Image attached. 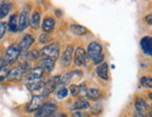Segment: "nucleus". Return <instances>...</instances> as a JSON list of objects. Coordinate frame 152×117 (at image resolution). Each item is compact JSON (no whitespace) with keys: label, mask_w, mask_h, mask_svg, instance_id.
<instances>
[{"label":"nucleus","mask_w":152,"mask_h":117,"mask_svg":"<svg viewBox=\"0 0 152 117\" xmlns=\"http://www.w3.org/2000/svg\"><path fill=\"white\" fill-rule=\"evenodd\" d=\"M88 57L95 64H101L104 61L103 48L97 42H91L88 46Z\"/></svg>","instance_id":"nucleus-1"},{"label":"nucleus","mask_w":152,"mask_h":117,"mask_svg":"<svg viewBox=\"0 0 152 117\" xmlns=\"http://www.w3.org/2000/svg\"><path fill=\"white\" fill-rule=\"evenodd\" d=\"M30 70V65L27 62H23L21 64L17 65L16 67H13L10 70L8 78L7 80L10 82H17L20 81L23 77V74Z\"/></svg>","instance_id":"nucleus-2"},{"label":"nucleus","mask_w":152,"mask_h":117,"mask_svg":"<svg viewBox=\"0 0 152 117\" xmlns=\"http://www.w3.org/2000/svg\"><path fill=\"white\" fill-rule=\"evenodd\" d=\"M39 53L42 58H50V60L56 61L60 55V45L56 42L50 43L42 48Z\"/></svg>","instance_id":"nucleus-3"},{"label":"nucleus","mask_w":152,"mask_h":117,"mask_svg":"<svg viewBox=\"0 0 152 117\" xmlns=\"http://www.w3.org/2000/svg\"><path fill=\"white\" fill-rule=\"evenodd\" d=\"M22 50L19 48V46L16 44H13L7 48L5 52V56H4V60L7 63V65H11L13 63H15L18 61V60L21 57Z\"/></svg>","instance_id":"nucleus-4"},{"label":"nucleus","mask_w":152,"mask_h":117,"mask_svg":"<svg viewBox=\"0 0 152 117\" xmlns=\"http://www.w3.org/2000/svg\"><path fill=\"white\" fill-rule=\"evenodd\" d=\"M61 80V76L60 75H53L51 76L50 79L45 83V86L42 91V95L44 97H47L50 95L51 93H53L57 87H59V84H60Z\"/></svg>","instance_id":"nucleus-5"},{"label":"nucleus","mask_w":152,"mask_h":117,"mask_svg":"<svg viewBox=\"0 0 152 117\" xmlns=\"http://www.w3.org/2000/svg\"><path fill=\"white\" fill-rule=\"evenodd\" d=\"M57 110V107L53 103H44L43 105L39 108L37 113L36 117H49L53 114Z\"/></svg>","instance_id":"nucleus-6"},{"label":"nucleus","mask_w":152,"mask_h":117,"mask_svg":"<svg viewBox=\"0 0 152 117\" xmlns=\"http://www.w3.org/2000/svg\"><path fill=\"white\" fill-rule=\"evenodd\" d=\"M44 100H45V97L43 95L33 96L30 102L28 103L27 107H26L27 112L33 113V112H35V110H37L44 104Z\"/></svg>","instance_id":"nucleus-7"},{"label":"nucleus","mask_w":152,"mask_h":117,"mask_svg":"<svg viewBox=\"0 0 152 117\" xmlns=\"http://www.w3.org/2000/svg\"><path fill=\"white\" fill-rule=\"evenodd\" d=\"M45 72L41 67H35L33 69H30L27 73L25 74V80L27 82H33V81H37V80H41V78L43 76Z\"/></svg>","instance_id":"nucleus-8"},{"label":"nucleus","mask_w":152,"mask_h":117,"mask_svg":"<svg viewBox=\"0 0 152 117\" xmlns=\"http://www.w3.org/2000/svg\"><path fill=\"white\" fill-rule=\"evenodd\" d=\"M74 62L77 66H82L88 62V55L83 48L78 47L76 49L74 55Z\"/></svg>","instance_id":"nucleus-9"},{"label":"nucleus","mask_w":152,"mask_h":117,"mask_svg":"<svg viewBox=\"0 0 152 117\" xmlns=\"http://www.w3.org/2000/svg\"><path fill=\"white\" fill-rule=\"evenodd\" d=\"M74 54V47L72 45L68 46L64 51V53L61 57V65L63 67H68L72 62Z\"/></svg>","instance_id":"nucleus-10"},{"label":"nucleus","mask_w":152,"mask_h":117,"mask_svg":"<svg viewBox=\"0 0 152 117\" xmlns=\"http://www.w3.org/2000/svg\"><path fill=\"white\" fill-rule=\"evenodd\" d=\"M35 43V38L33 35H29V34H25L23 35V36L22 37L21 39V41H20V43L18 44L19 46V48H21L22 52H25V51H27L30 47Z\"/></svg>","instance_id":"nucleus-11"},{"label":"nucleus","mask_w":152,"mask_h":117,"mask_svg":"<svg viewBox=\"0 0 152 117\" xmlns=\"http://www.w3.org/2000/svg\"><path fill=\"white\" fill-rule=\"evenodd\" d=\"M54 27H55V20L51 16L45 17L41 25V28L42 31L44 32V34H48V35L50 34V32H53Z\"/></svg>","instance_id":"nucleus-12"},{"label":"nucleus","mask_w":152,"mask_h":117,"mask_svg":"<svg viewBox=\"0 0 152 117\" xmlns=\"http://www.w3.org/2000/svg\"><path fill=\"white\" fill-rule=\"evenodd\" d=\"M30 17L28 11H22L19 16V31H24L30 25Z\"/></svg>","instance_id":"nucleus-13"},{"label":"nucleus","mask_w":152,"mask_h":117,"mask_svg":"<svg viewBox=\"0 0 152 117\" xmlns=\"http://www.w3.org/2000/svg\"><path fill=\"white\" fill-rule=\"evenodd\" d=\"M141 48L147 56H152V37L145 36L141 39Z\"/></svg>","instance_id":"nucleus-14"},{"label":"nucleus","mask_w":152,"mask_h":117,"mask_svg":"<svg viewBox=\"0 0 152 117\" xmlns=\"http://www.w3.org/2000/svg\"><path fill=\"white\" fill-rule=\"evenodd\" d=\"M55 66V61L50 58H41L39 61V67H41L46 73H51Z\"/></svg>","instance_id":"nucleus-15"},{"label":"nucleus","mask_w":152,"mask_h":117,"mask_svg":"<svg viewBox=\"0 0 152 117\" xmlns=\"http://www.w3.org/2000/svg\"><path fill=\"white\" fill-rule=\"evenodd\" d=\"M96 73L98 76L103 80H108V64L107 62L104 61L103 63L99 64L96 68Z\"/></svg>","instance_id":"nucleus-16"},{"label":"nucleus","mask_w":152,"mask_h":117,"mask_svg":"<svg viewBox=\"0 0 152 117\" xmlns=\"http://www.w3.org/2000/svg\"><path fill=\"white\" fill-rule=\"evenodd\" d=\"M45 83L42 80H37V81H33V82H27L26 83V87L31 92H36V91L42 90L44 88Z\"/></svg>","instance_id":"nucleus-17"},{"label":"nucleus","mask_w":152,"mask_h":117,"mask_svg":"<svg viewBox=\"0 0 152 117\" xmlns=\"http://www.w3.org/2000/svg\"><path fill=\"white\" fill-rule=\"evenodd\" d=\"M91 108V104L88 100H86L84 99H79L74 102V104L72 105L71 110H87Z\"/></svg>","instance_id":"nucleus-18"},{"label":"nucleus","mask_w":152,"mask_h":117,"mask_svg":"<svg viewBox=\"0 0 152 117\" xmlns=\"http://www.w3.org/2000/svg\"><path fill=\"white\" fill-rule=\"evenodd\" d=\"M8 28L10 32H17L19 31V20L17 14H12L8 22Z\"/></svg>","instance_id":"nucleus-19"},{"label":"nucleus","mask_w":152,"mask_h":117,"mask_svg":"<svg viewBox=\"0 0 152 117\" xmlns=\"http://www.w3.org/2000/svg\"><path fill=\"white\" fill-rule=\"evenodd\" d=\"M40 21H41V14L40 12L35 11L30 19V26L33 30H37L40 27Z\"/></svg>","instance_id":"nucleus-20"},{"label":"nucleus","mask_w":152,"mask_h":117,"mask_svg":"<svg viewBox=\"0 0 152 117\" xmlns=\"http://www.w3.org/2000/svg\"><path fill=\"white\" fill-rule=\"evenodd\" d=\"M70 31L75 35H84L89 32V30L79 24H71L70 25Z\"/></svg>","instance_id":"nucleus-21"},{"label":"nucleus","mask_w":152,"mask_h":117,"mask_svg":"<svg viewBox=\"0 0 152 117\" xmlns=\"http://www.w3.org/2000/svg\"><path fill=\"white\" fill-rule=\"evenodd\" d=\"M39 57H40V53H39V51H37V49L30 50L24 55V60H25L24 62L29 63V62H32V61H35L37 60Z\"/></svg>","instance_id":"nucleus-22"},{"label":"nucleus","mask_w":152,"mask_h":117,"mask_svg":"<svg viewBox=\"0 0 152 117\" xmlns=\"http://www.w3.org/2000/svg\"><path fill=\"white\" fill-rule=\"evenodd\" d=\"M12 9V3L6 2L0 5V20L5 18Z\"/></svg>","instance_id":"nucleus-23"},{"label":"nucleus","mask_w":152,"mask_h":117,"mask_svg":"<svg viewBox=\"0 0 152 117\" xmlns=\"http://www.w3.org/2000/svg\"><path fill=\"white\" fill-rule=\"evenodd\" d=\"M77 71H74V72H70V73H66L64 74L62 77H61V80H60V84H59V86L62 87H65L66 84H68L70 83V81L72 80V78L74 77V75L76 74Z\"/></svg>","instance_id":"nucleus-24"},{"label":"nucleus","mask_w":152,"mask_h":117,"mask_svg":"<svg viewBox=\"0 0 152 117\" xmlns=\"http://www.w3.org/2000/svg\"><path fill=\"white\" fill-rule=\"evenodd\" d=\"M134 107H135L137 112L143 113V112H145V110H147L148 109V104L147 103V101L145 100L144 99H141V98H139V99H137L135 100Z\"/></svg>","instance_id":"nucleus-25"},{"label":"nucleus","mask_w":152,"mask_h":117,"mask_svg":"<svg viewBox=\"0 0 152 117\" xmlns=\"http://www.w3.org/2000/svg\"><path fill=\"white\" fill-rule=\"evenodd\" d=\"M87 97L90 100H97L99 98L101 97V91L97 88H90L88 89L87 92Z\"/></svg>","instance_id":"nucleus-26"},{"label":"nucleus","mask_w":152,"mask_h":117,"mask_svg":"<svg viewBox=\"0 0 152 117\" xmlns=\"http://www.w3.org/2000/svg\"><path fill=\"white\" fill-rule=\"evenodd\" d=\"M140 83L143 87H147V88H151L152 87V77L143 76L140 79Z\"/></svg>","instance_id":"nucleus-27"},{"label":"nucleus","mask_w":152,"mask_h":117,"mask_svg":"<svg viewBox=\"0 0 152 117\" xmlns=\"http://www.w3.org/2000/svg\"><path fill=\"white\" fill-rule=\"evenodd\" d=\"M90 110H91V114H94V115H98V114H100L101 112L103 110V106H102V104L100 103H96L94 104V106H91L90 108Z\"/></svg>","instance_id":"nucleus-28"},{"label":"nucleus","mask_w":152,"mask_h":117,"mask_svg":"<svg viewBox=\"0 0 152 117\" xmlns=\"http://www.w3.org/2000/svg\"><path fill=\"white\" fill-rule=\"evenodd\" d=\"M67 95H68V90H67V88H65V87H61L56 93V97H57V99H59V100L65 99V98L67 97Z\"/></svg>","instance_id":"nucleus-29"},{"label":"nucleus","mask_w":152,"mask_h":117,"mask_svg":"<svg viewBox=\"0 0 152 117\" xmlns=\"http://www.w3.org/2000/svg\"><path fill=\"white\" fill-rule=\"evenodd\" d=\"M9 72H10V70L8 69V65H6V66L0 69V83L3 82L4 80H6L7 78H8Z\"/></svg>","instance_id":"nucleus-30"},{"label":"nucleus","mask_w":152,"mask_h":117,"mask_svg":"<svg viewBox=\"0 0 152 117\" xmlns=\"http://www.w3.org/2000/svg\"><path fill=\"white\" fill-rule=\"evenodd\" d=\"M69 91H70V94L72 95V97H77L79 95V86L77 84H71L69 87Z\"/></svg>","instance_id":"nucleus-31"},{"label":"nucleus","mask_w":152,"mask_h":117,"mask_svg":"<svg viewBox=\"0 0 152 117\" xmlns=\"http://www.w3.org/2000/svg\"><path fill=\"white\" fill-rule=\"evenodd\" d=\"M50 35L48 34H41L39 35V43L41 44H47L49 41H50Z\"/></svg>","instance_id":"nucleus-32"},{"label":"nucleus","mask_w":152,"mask_h":117,"mask_svg":"<svg viewBox=\"0 0 152 117\" xmlns=\"http://www.w3.org/2000/svg\"><path fill=\"white\" fill-rule=\"evenodd\" d=\"M7 28H8V23L6 22H0V39H1L7 32Z\"/></svg>","instance_id":"nucleus-33"},{"label":"nucleus","mask_w":152,"mask_h":117,"mask_svg":"<svg viewBox=\"0 0 152 117\" xmlns=\"http://www.w3.org/2000/svg\"><path fill=\"white\" fill-rule=\"evenodd\" d=\"M72 116L73 117H84V113H82L80 110H74L72 113Z\"/></svg>","instance_id":"nucleus-34"},{"label":"nucleus","mask_w":152,"mask_h":117,"mask_svg":"<svg viewBox=\"0 0 152 117\" xmlns=\"http://www.w3.org/2000/svg\"><path fill=\"white\" fill-rule=\"evenodd\" d=\"M145 21L149 25H152V14H149V15H147L146 18H145Z\"/></svg>","instance_id":"nucleus-35"},{"label":"nucleus","mask_w":152,"mask_h":117,"mask_svg":"<svg viewBox=\"0 0 152 117\" xmlns=\"http://www.w3.org/2000/svg\"><path fill=\"white\" fill-rule=\"evenodd\" d=\"M134 117H147L146 115H144L142 113H139V112H136L134 114Z\"/></svg>","instance_id":"nucleus-36"},{"label":"nucleus","mask_w":152,"mask_h":117,"mask_svg":"<svg viewBox=\"0 0 152 117\" xmlns=\"http://www.w3.org/2000/svg\"><path fill=\"white\" fill-rule=\"evenodd\" d=\"M53 117H68V116L65 114V113H58V114H56Z\"/></svg>","instance_id":"nucleus-37"},{"label":"nucleus","mask_w":152,"mask_h":117,"mask_svg":"<svg viewBox=\"0 0 152 117\" xmlns=\"http://www.w3.org/2000/svg\"><path fill=\"white\" fill-rule=\"evenodd\" d=\"M149 116L150 117H152V107L150 108V110H149Z\"/></svg>","instance_id":"nucleus-38"},{"label":"nucleus","mask_w":152,"mask_h":117,"mask_svg":"<svg viewBox=\"0 0 152 117\" xmlns=\"http://www.w3.org/2000/svg\"><path fill=\"white\" fill-rule=\"evenodd\" d=\"M148 97H149V99H150V100H152V93H150V94L148 95Z\"/></svg>","instance_id":"nucleus-39"}]
</instances>
